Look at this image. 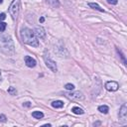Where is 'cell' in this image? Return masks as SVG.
Listing matches in <instances>:
<instances>
[{
  "label": "cell",
  "instance_id": "6da1fadb",
  "mask_svg": "<svg viewBox=\"0 0 127 127\" xmlns=\"http://www.w3.org/2000/svg\"><path fill=\"white\" fill-rule=\"evenodd\" d=\"M0 52L6 56H13L15 54L14 43L9 34H0Z\"/></svg>",
  "mask_w": 127,
  "mask_h": 127
},
{
  "label": "cell",
  "instance_id": "7a4b0ae2",
  "mask_svg": "<svg viewBox=\"0 0 127 127\" xmlns=\"http://www.w3.org/2000/svg\"><path fill=\"white\" fill-rule=\"evenodd\" d=\"M20 35H21V39H22L23 43H25L29 46H32V47H38L39 46V42L37 40V37H36L34 31H32L31 29L26 28V27L22 28Z\"/></svg>",
  "mask_w": 127,
  "mask_h": 127
},
{
  "label": "cell",
  "instance_id": "3957f363",
  "mask_svg": "<svg viewBox=\"0 0 127 127\" xmlns=\"http://www.w3.org/2000/svg\"><path fill=\"white\" fill-rule=\"evenodd\" d=\"M20 11V0H13L9 7V13L13 20H16Z\"/></svg>",
  "mask_w": 127,
  "mask_h": 127
},
{
  "label": "cell",
  "instance_id": "277c9868",
  "mask_svg": "<svg viewBox=\"0 0 127 127\" xmlns=\"http://www.w3.org/2000/svg\"><path fill=\"white\" fill-rule=\"evenodd\" d=\"M44 61H45L46 65L48 66V68H50L52 71L56 72V71L58 70V67H57V64H56V62L50 58V56H49V54L47 53V51L44 53Z\"/></svg>",
  "mask_w": 127,
  "mask_h": 127
},
{
  "label": "cell",
  "instance_id": "5b68a950",
  "mask_svg": "<svg viewBox=\"0 0 127 127\" xmlns=\"http://www.w3.org/2000/svg\"><path fill=\"white\" fill-rule=\"evenodd\" d=\"M64 95L71 100H83L84 99V95L82 92L80 91H69V92H64Z\"/></svg>",
  "mask_w": 127,
  "mask_h": 127
},
{
  "label": "cell",
  "instance_id": "8992f818",
  "mask_svg": "<svg viewBox=\"0 0 127 127\" xmlns=\"http://www.w3.org/2000/svg\"><path fill=\"white\" fill-rule=\"evenodd\" d=\"M119 119L121 123L127 122V106L126 104H123L119 110Z\"/></svg>",
  "mask_w": 127,
  "mask_h": 127
},
{
  "label": "cell",
  "instance_id": "52a82bcc",
  "mask_svg": "<svg viewBox=\"0 0 127 127\" xmlns=\"http://www.w3.org/2000/svg\"><path fill=\"white\" fill-rule=\"evenodd\" d=\"M34 33H35V35H36L37 38H39V39H41V40H45V39H46V31H45V29H44L43 27L37 26V27L35 28Z\"/></svg>",
  "mask_w": 127,
  "mask_h": 127
},
{
  "label": "cell",
  "instance_id": "ba28073f",
  "mask_svg": "<svg viewBox=\"0 0 127 127\" xmlns=\"http://www.w3.org/2000/svg\"><path fill=\"white\" fill-rule=\"evenodd\" d=\"M104 87H105L106 90H108V91H116V90L118 89V87H119V84H118L116 81L111 80V81H107V82L105 83Z\"/></svg>",
  "mask_w": 127,
  "mask_h": 127
},
{
  "label": "cell",
  "instance_id": "9c48e42d",
  "mask_svg": "<svg viewBox=\"0 0 127 127\" xmlns=\"http://www.w3.org/2000/svg\"><path fill=\"white\" fill-rule=\"evenodd\" d=\"M25 64L29 67H34V66H36L37 62H36V60L34 58H32L30 56H26L25 57Z\"/></svg>",
  "mask_w": 127,
  "mask_h": 127
},
{
  "label": "cell",
  "instance_id": "30bf717a",
  "mask_svg": "<svg viewBox=\"0 0 127 127\" xmlns=\"http://www.w3.org/2000/svg\"><path fill=\"white\" fill-rule=\"evenodd\" d=\"M46 1V3L48 4V5H50L51 7H53V8H59L60 7V2H59V0H45Z\"/></svg>",
  "mask_w": 127,
  "mask_h": 127
},
{
  "label": "cell",
  "instance_id": "8fae6325",
  "mask_svg": "<svg viewBox=\"0 0 127 127\" xmlns=\"http://www.w3.org/2000/svg\"><path fill=\"white\" fill-rule=\"evenodd\" d=\"M88 6H89L90 8H92V9H95V10L99 11V12H104V10H103L98 4H96V3H92V2H90V3H88Z\"/></svg>",
  "mask_w": 127,
  "mask_h": 127
},
{
  "label": "cell",
  "instance_id": "7c38bea8",
  "mask_svg": "<svg viewBox=\"0 0 127 127\" xmlns=\"http://www.w3.org/2000/svg\"><path fill=\"white\" fill-rule=\"evenodd\" d=\"M71 112H72V113H74V114H76V115H81V114H83V113H84V111H83L81 108L77 107V106L72 107V108H71Z\"/></svg>",
  "mask_w": 127,
  "mask_h": 127
},
{
  "label": "cell",
  "instance_id": "4fadbf2b",
  "mask_svg": "<svg viewBox=\"0 0 127 127\" xmlns=\"http://www.w3.org/2000/svg\"><path fill=\"white\" fill-rule=\"evenodd\" d=\"M52 106L55 108H62L64 106V102L62 100H56L52 102Z\"/></svg>",
  "mask_w": 127,
  "mask_h": 127
},
{
  "label": "cell",
  "instance_id": "5bb4252c",
  "mask_svg": "<svg viewBox=\"0 0 127 127\" xmlns=\"http://www.w3.org/2000/svg\"><path fill=\"white\" fill-rule=\"evenodd\" d=\"M32 116L36 119H42L44 117V113L41 111H33L32 112Z\"/></svg>",
  "mask_w": 127,
  "mask_h": 127
},
{
  "label": "cell",
  "instance_id": "9a60e30c",
  "mask_svg": "<svg viewBox=\"0 0 127 127\" xmlns=\"http://www.w3.org/2000/svg\"><path fill=\"white\" fill-rule=\"evenodd\" d=\"M98 111H100L101 113L107 114L109 111V107L107 105H100V106H98Z\"/></svg>",
  "mask_w": 127,
  "mask_h": 127
},
{
  "label": "cell",
  "instance_id": "2e32d148",
  "mask_svg": "<svg viewBox=\"0 0 127 127\" xmlns=\"http://www.w3.org/2000/svg\"><path fill=\"white\" fill-rule=\"evenodd\" d=\"M8 93H10L11 95H16V93H17V90L15 89V87H9L8 88Z\"/></svg>",
  "mask_w": 127,
  "mask_h": 127
},
{
  "label": "cell",
  "instance_id": "e0dca14e",
  "mask_svg": "<svg viewBox=\"0 0 127 127\" xmlns=\"http://www.w3.org/2000/svg\"><path fill=\"white\" fill-rule=\"evenodd\" d=\"M64 88L70 91V90H73V89H74V85L71 84V83H66V84L64 85Z\"/></svg>",
  "mask_w": 127,
  "mask_h": 127
},
{
  "label": "cell",
  "instance_id": "ac0fdd59",
  "mask_svg": "<svg viewBox=\"0 0 127 127\" xmlns=\"http://www.w3.org/2000/svg\"><path fill=\"white\" fill-rule=\"evenodd\" d=\"M116 51H117V53L120 55V57H121V59H122V61H123V64H126V60H125V57H124V55L121 53V51H120V50L116 49Z\"/></svg>",
  "mask_w": 127,
  "mask_h": 127
},
{
  "label": "cell",
  "instance_id": "d6986e66",
  "mask_svg": "<svg viewBox=\"0 0 127 127\" xmlns=\"http://www.w3.org/2000/svg\"><path fill=\"white\" fill-rule=\"evenodd\" d=\"M6 23H4V22H0V32H4L5 31V29H6Z\"/></svg>",
  "mask_w": 127,
  "mask_h": 127
},
{
  "label": "cell",
  "instance_id": "ffe728a7",
  "mask_svg": "<svg viewBox=\"0 0 127 127\" xmlns=\"http://www.w3.org/2000/svg\"><path fill=\"white\" fill-rule=\"evenodd\" d=\"M7 121V118L4 114H0V122H6Z\"/></svg>",
  "mask_w": 127,
  "mask_h": 127
},
{
  "label": "cell",
  "instance_id": "44dd1931",
  "mask_svg": "<svg viewBox=\"0 0 127 127\" xmlns=\"http://www.w3.org/2000/svg\"><path fill=\"white\" fill-rule=\"evenodd\" d=\"M5 18H6V14H5V13H1V14H0V22L3 21Z\"/></svg>",
  "mask_w": 127,
  "mask_h": 127
},
{
  "label": "cell",
  "instance_id": "7402d4cb",
  "mask_svg": "<svg viewBox=\"0 0 127 127\" xmlns=\"http://www.w3.org/2000/svg\"><path fill=\"white\" fill-rule=\"evenodd\" d=\"M107 2L109 3V4H112V5H115V4H117V0H107Z\"/></svg>",
  "mask_w": 127,
  "mask_h": 127
},
{
  "label": "cell",
  "instance_id": "603a6c76",
  "mask_svg": "<svg viewBox=\"0 0 127 127\" xmlns=\"http://www.w3.org/2000/svg\"><path fill=\"white\" fill-rule=\"evenodd\" d=\"M32 104H31V102H29V101H27V102H25V103H23V106H26V107H30Z\"/></svg>",
  "mask_w": 127,
  "mask_h": 127
},
{
  "label": "cell",
  "instance_id": "cb8c5ba5",
  "mask_svg": "<svg viewBox=\"0 0 127 127\" xmlns=\"http://www.w3.org/2000/svg\"><path fill=\"white\" fill-rule=\"evenodd\" d=\"M44 21H45V18H44V17H41V18H40V22H41V23H43Z\"/></svg>",
  "mask_w": 127,
  "mask_h": 127
},
{
  "label": "cell",
  "instance_id": "d4e9b609",
  "mask_svg": "<svg viewBox=\"0 0 127 127\" xmlns=\"http://www.w3.org/2000/svg\"><path fill=\"white\" fill-rule=\"evenodd\" d=\"M99 124H100V122H96V123L94 122V123H93V125H94V126H95V125H99Z\"/></svg>",
  "mask_w": 127,
  "mask_h": 127
},
{
  "label": "cell",
  "instance_id": "484cf974",
  "mask_svg": "<svg viewBox=\"0 0 127 127\" xmlns=\"http://www.w3.org/2000/svg\"><path fill=\"white\" fill-rule=\"evenodd\" d=\"M3 2V0H0V3H2Z\"/></svg>",
  "mask_w": 127,
  "mask_h": 127
},
{
  "label": "cell",
  "instance_id": "4316f807",
  "mask_svg": "<svg viewBox=\"0 0 127 127\" xmlns=\"http://www.w3.org/2000/svg\"><path fill=\"white\" fill-rule=\"evenodd\" d=\"M0 75H1V70H0Z\"/></svg>",
  "mask_w": 127,
  "mask_h": 127
}]
</instances>
